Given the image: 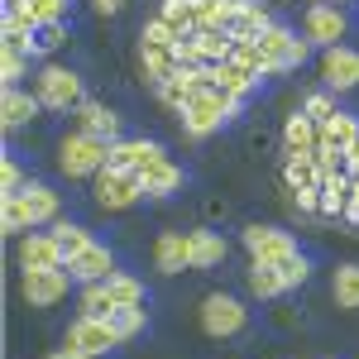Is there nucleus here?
Masks as SVG:
<instances>
[{"label":"nucleus","instance_id":"f257e3e1","mask_svg":"<svg viewBox=\"0 0 359 359\" xmlns=\"http://www.w3.org/2000/svg\"><path fill=\"white\" fill-rule=\"evenodd\" d=\"M196 82H201V86H196V96L177 115H182V130H187L192 139H206V135H216L225 120H235L245 101H240V96H230L225 86H216L211 67H206V72H196Z\"/></svg>","mask_w":359,"mask_h":359},{"label":"nucleus","instance_id":"f03ea898","mask_svg":"<svg viewBox=\"0 0 359 359\" xmlns=\"http://www.w3.org/2000/svg\"><path fill=\"white\" fill-rule=\"evenodd\" d=\"M111 158V144L96 135H86V130H72V135L57 144V168L67 172V177H96L101 168Z\"/></svg>","mask_w":359,"mask_h":359},{"label":"nucleus","instance_id":"7ed1b4c3","mask_svg":"<svg viewBox=\"0 0 359 359\" xmlns=\"http://www.w3.org/2000/svg\"><path fill=\"white\" fill-rule=\"evenodd\" d=\"M34 91H39V101H43V111H77L86 96H82V77L72 72V67H57L48 62L39 77H34Z\"/></svg>","mask_w":359,"mask_h":359},{"label":"nucleus","instance_id":"20e7f679","mask_svg":"<svg viewBox=\"0 0 359 359\" xmlns=\"http://www.w3.org/2000/svg\"><path fill=\"white\" fill-rule=\"evenodd\" d=\"M259 48H264V57L273 62V77H278V72L302 67L306 53H311V39H297V29H287V25H269L264 34H259Z\"/></svg>","mask_w":359,"mask_h":359},{"label":"nucleus","instance_id":"39448f33","mask_svg":"<svg viewBox=\"0 0 359 359\" xmlns=\"http://www.w3.org/2000/svg\"><path fill=\"white\" fill-rule=\"evenodd\" d=\"M115 345H120V335L111 331V321H101V316H77L67 335H62V350H72V355H86V359H101L111 355Z\"/></svg>","mask_w":359,"mask_h":359},{"label":"nucleus","instance_id":"423d86ee","mask_svg":"<svg viewBox=\"0 0 359 359\" xmlns=\"http://www.w3.org/2000/svg\"><path fill=\"white\" fill-rule=\"evenodd\" d=\"M139 196H144V177L130 172V168H101L96 172V206L101 211H125V206H135Z\"/></svg>","mask_w":359,"mask_h":359},{"label":"nucleus","instance_id":"0eeeda50","mask_svg":"<svg viewBox=\"0 0 359 359\" xmlns=\"http://www.w3.org/2000/svg\"><path fill=\"white\" fill-rule=\"evenodd\" d=\"M249 326V306L240 297H230V292H211L206 302H201V331L225 340V335H240Z\"/></svg>","mask_w":359,"mask_h":359},{"label":"nucleus","instance_id":"6e6552de","mask_svg":"<svg viewBox=\"0 0 359 359\" xmlns=\"http://www.w3.org/2000/svg\"><path fill=\"white\" fill-rule=\"evenodd\" d=\"M302 34L311 39V48H335V43H345V39H350V15H345L340 5L316 0V5H306Z\"/></svg>","mask_w":359,"mask_h":359},{"label":"nucleus","instance_id":"1a4fd4ad","mask_svg":"<svg viewBox=\"0 0 359 359\" xmlns=\"http://www.w3.org/2000/svg\"><path fill=\"white\" fill-rule=\"evenodd\" d=\"M72 283H77V278L67 273V264H62V269H34V273L20 278V292H25L29 306H57L67 297Z\"/></svg>","mask_w":359,"mask_h":359},{"label":"nucleus","instance_id":"9d476101","mask_svg":"<svg viewBox=\"0 0 359 359\" xmlns=\"http://www.w3.org/2000/svg\"><path fill=\"white\" fill-rule=\"evenodd\" d=\"M245 249L254 254V264H283L287 254H297V240L273 225H245Z\"/></svg>","mask_w":359,"mask_h":359},{"label":"nucleus","instance_id":"9b49d317","mask_svg":"<svg viewBox=\"0 0 359 359\" xmlns=\"http://www.w3.org/2000/svg\"><path fill=\"white\" fill-rule=\"evenodd\" d=\"M321 82H326V91H350V86H359V48H350V43L321 48Z\"/></svg>","mask_w":359,"mask_h":359},{"label":"nucleus","instance_id":"f8f14e48","mask_svg":"<svg viewBox=\"0 0 359 359\" xmlns=\"http://www.w3.org/2000/svg\"><path fill=\"white\" fill-rule=\"evenodd\" d=\"M15 254H20V269H25V273H34V269H62V264H67V254H62V245L53 240V230H43V235L29 230V235H20V249H15Z\"/></svg>","mask_w":359,"mask_h":359},{"label":"nucleus","instance_id":"ddd939ff","mask_svg":"<svg viewBox=\"0 0 359 359\" xmlns=\"http://www.w3.org/2000/svg\"><path fill=\"white\" fill-rule=\"evenodd\" d=\"M158 158H168L158 139H115L106 163L111 168H130V172H144L149 163H158Z\"/></svg>","mask_w":359,"mask_h":359},{"label":"nucleus","instance_id":"4468645a","mask_svg":"<svg viewBox=\"0 0 359 359\" xmlns=\"http://www.w3.org/2000/svg\"><path fill=\"white\" fill-rule=\"evenodd\" d=\"M67 273L77 278V283H106V278L115 273V254L106 245H96V240H91L77 259H67Z\"/></svg>","mask_w":359,"mask_h":359},{"label":"nucleus","instance_id":"2eb2a0df","mask_svg":"<svg viewBox=\"0 0 359 359\" xmlns=\"http://www.w3.org/2000/svg\"><path fill=\"white\" fill-rule=\"evenodd\" d=\"M154 264H158V273H182V269H192V235H177V230L158 235Z\"/></svg>","mask_w":359,"mask_h":359},{"label":"nucleus","instance_id":"dca6fc26","mask_svg":"<svg viewBox=\"0 0 359 359\" xmlns=\"http://www.w3.org/2000/svg\"><path fill=\"white\" fill-rule=\"evenodd\" d=\"M72 115H77V130H86V135L106 139V144L120 139V115H115L111 106H101V101H82Z\"/></svg>","mask_w":359,"mask_h":359},{"label":"nucleus","instance_id":"f3484780","mask_svg":"<svg viewBox=\"0 0 359 359\" xmlns=\"http://www.w3.org/2000/svg\"><path fill=\"white\" fill-rule=\"evenodd\" d=\"M39 111H43L39 91H25V86H5V101H0V120H5V130H20V125H29V120H34Z\"/></svg>","mask_w":359,"mask_h":359},{"label":"nucleus","instance_id":"a211bd4d","mask_svg":"<svg viewBox=\"0 0 359 359\" xmlns=\"http://www.w3.org/2000/svg\"><path fill=\"white\" fill-rule=\"evenodd\" d=\"M283 182L287 192H321V168H316V154H287L283 163Z\"/></svg>","mask_w":359,"mask_h":359},{"label":"nucleus","instance_id":"6ab92c4d","mask_svg":"<svg viewBox=\"0 0 359 359\" xmlns=\"http://www.w3.org/2000/svg\"><path fill=\"white\" fill-rule=\"evenodd\" d=\"M144 196H172V192H182V182H187V172L172 163V158H158V163H149L144 172Z\"/></svg>","mask_w":359,"mask_h":359},{"label":"nucleus","instance_id":"aec40b11","mask_svg":"<svg viewBox=\"0 0 359 359\" xmlns=\"http://www.w3.org/2000/svg\"><path fill=\"white\" fill-rule=\"evenodd\" d=\"M283 144H287V154H316L321 149V125L311 120V115H287V125H283Z\"/></svg>","mask_w":359,"mask_h":359},{"label":"nucleus","instance_id":"412c9836","mask_svg":"<svg viewBox=\"0 0 359 359\" xmlns=\"http://www.w3.org/2000/svg\"><path fill=\"white\" fill-rule=\"evenodd\" d=\"M139 67L154 86H163L168 77L182 72V57H177V48H139Z\"/></svg>","mask_w":359,"mask_h":359},{"label":"nucleus","instance_id":"4be33fe9","mask_svg":"<svg viewBox=\"0 0 359 359\" xmlns=\"http://www.w3.org/2000/svg\"><path fill=\"white\" fill-rule=\"evenodd\" d=\"M211 77H216V86H225V91H230V96H240V101L259 86V72H249L245 62H235V57H230V62H216V67H211Z\"/></svg>","mask_w":359,"mask_h":359},{"label":"nucleus","instance_id":"5701e85b","mask_svg":"<svg viewBox=\"0 0 359 359\" xmlns=\"http://www.w3.org/2000/svg\"><path fill=\"white\" fill-rule=\"evenodd\" d=\"M359 139V120L345 111H335L326 125H321V149H335V154H350V144Z\"/></svg>","mask_w":359,"mask_h":359},{"label":"nucleus","instance_id":"b1692460","mask_svg":"<svg viewBox=\"0 0 359 359\" xmlns=\"http://www.w3.org/2000/svg\"><path fill=\"white\" fill-rule=\"evenodd\" d=\"M20 196H25V206H29V216H34V225H53V221H57V192L48 187V182H29Z\"/></svg>","mask_w":359,"mask_h":359},{"label":"nucleus","instance_id":"393cba45","mask_svg":"<svg viewBox=\"0 0 359 359\" xmlns=\"http://www.w3.org/2000/svg\"><path fill=\"white\" fill-rule=\"evenodd\" d=\"M269 25H273V20H269L264 0H240V10H235V25H230V34H235V39H259V34H264Z\"/></svg>","mask_w":359,"mask_h":359},{"label":"nucleus","instance_id":"a878e982","mask_svg":"<svg viewBox=\"0 0 359 359\" xmlns=\"http://www.w3.org/2000/svg\"><path fill=\"white\" fill-rule=\"evenodd\" d=\"M225 259V240L216 230H192V269H216Z\"/></svg>","mask_w":359,"mask_h":359},{"label":"nucleus","instance_id":"bb28decb","mask_svg":"<svg viewBox=\"0 0 359 359\" xmlns=\"http://www.w3.org/2000/svg\"><path fill=\"white\" fill-rule=\"evenodd\" d=\"M77 306H82V316H101V321H111V311H115L120 302L111 297V287H106V283H82Z\"/></svg>","mask_w":359,"mask_h":359},{"label":"nucleus","instance_id":"cd10ccee","mask_svg":"<svg viewBox=\"0 0 359 359\" xmlns=\"http://www.w3.org/2000/svg\"><path fill=\"white\" fill-rule=\"evenodd\" d=\"M240 0H196V29H230Z\"/></svg>","mask_w":359,"mask_h":359},{"label":"nucleus","instance_id":"c85d7f7f","mask_svg":"<svg viewBox=\"0 0 359 359\" xmlns=\"http://www.w3.org/2000/svg\"><path fill=\"white\" fill-rule=\"evenodd\" d=\"M331 297H335V306H345V311L359 306V264H340V269H335Z\"/></svg>","mask_w":359,"mask_h":359},{"label":"nucleus","instance_id":"c756f323","mask_svg":"<svg viewBox=\"0 0 359 359\" xmlns=\"http://www.w3.org/2000/svg\"><path fill=\"white\" fill-rule=\"evenodd\" d=\"M15 10H25V20L34 29L39 25H62V20H67V0H25V5H15Z\"/></svg>","mask_w":359,"mask_h":359},{"label":"nucleus","instance_id":"7c9ffc66","mask_svg":"<svg viewBox=\"0 0 359 359\" xmlns=\"http://www.w3.org/2000/svg\"><path fill=\"white\" fill-rule=\"evenodd\" d=\"M0 225H5V235H25V230H34V216H29L25 196H0Z\"/></svg>","mask_w":359,"mask_h":359},{"label":"nucleus","instance_id":"2f4dec72","mask_svg":"<svg viewBox=\"0 0 359 359\" xmlns=\"http://www.w3.org/2000/svg\"><path fill=\"white\" fill-rule=\"evenodd\" d=\"M249 292H254V297H278V292H287L278 264H254V269H249Z\"/></svg>","mask_w":359,"mask_h":359},{"label":"nucleus","instance_id":"473e14b6","mask_svg":"<svg viewBox=\"0 0 359 359\" xmlns=\"http://www.w3.org/2000/svg\"><path fill=\"white\" fill-rule=\"evenodd\" d=\"M48 230H53V240L62 245V254H67V259H77V254H82V249L91 245V230H86V225H72V221H53Z\"/></svg>","mask_w":359,"mask_h":359},{"label":"nucleus","instance_id":"72a5a7b5","mask_svg":"<svg viewBox=\"0 0 359 359\" xmlns=\"http://www.w3.org/2000/svg\"><path fill=\"white\" fill-rule=\"evenodd\" d=\"M182 43V34L168 25L163 15H154L149 25H144V34H139V48H177Z\"/></svg>","mask_w":359,"mask_h":359},{"label":"nucleus","instance_id":"f704fd0d","mask_svg":"<svg viewBox=\"0 0 359 359\" xmlns=\"http://www.w3.org/2000/svg\"><path fill=\"white\" fill-rule=\"evenodd\" d=\"M106 287H111V297L120 306H144V283H139V278H130V273L115 269V273L106 278Z\"/></svg>","mask_w":359,"mask_h":359},{"label":"nucleus","instance_id":"c9c22d12","mask_svg":"<svg viewBox=\"0 0 359 359\" xmlns=\"http://www.w3.org/2000/svg\"><path fill=\"white\" fill-rule=\"evenodd\" d=\"M144 326H149V311H144V306H115V311H111V331L120 335V340L139 335Z\"/></svg>","mask_w":359,"mask_h":359},{"label":"nucleus","instance_id":"e433bc0d","mask_svg":"<svg viewBox=\"0 0 359 359\" xmlns=\"http://www.w3.org/2000/svg\"><path fill=\"white\" fill-rule=\"evenodd\" d=\"M158 15H163L177 34H196V0H163Z\"/></svg>","mask_w":359,"mask_h":359},{"label":"nucleus","instance_id":"4c0bfd02","mask_svg":"<svg viewBox=\"0 0 359 359\" xmlns=\"http://www.w3.org/2000/svg\"><path fill=\"white\" fill-rule=\"evenodd\" d=\"M235 62H245L249 72H259V77H273V62L264 57L259 39H235Z\"/></svg>","mask_w":359,"mask_h":359},{"label":"nucleus","instance_id":"58836bf2","mask_svg":"<svg viewBox=\"0 0 359 359\" xmlns=\"http://www.w3.org/2000/svg\"><path fill=\"white\" fill-rule=\"evenodd\" d=\"M29 57H34V53H25V48H5V53H0V82L20 86V82H25V72H29Z\"/></svg>","mask_w":359,"mask_h":359},{"label":"nucleus","instance_id":"ea45409f","mask_svg":"<svg viewBox=\"0 0 359 359\" xmlns=\"http://www.w3.org/2000/svg\"><path fill=\"white\" fill-rule=\"evenodd\" d=\"M302 115H311L316 125H326V120L335 115V96L331 91H311V96L302 101Z\"/></svg>","mask_w":359,"mask_h":359},{"label":"nucleus","instance_id":"a19ab883","mask_svg":"<svg viewBox=\"0 0 359 359\" xmlns=\"http://www.w3.org/2000/svg\"><path fill=\"white\" fill-rule=\"evenodd\" d=\"M0 187H5L0 196H20V192L29 187V182H25V172H20V163H15L10 154H5V163H0Z\"/></svg>","mask_w":359,"mask_h":359},{"label":"nucleus","instance_id":"79ce46f5","mask_svg":"<svg viewBox=\"0 0 359 359\" xmlns=\"http://www.w3.org/2000/svg\"><path fill=\"white\" fill-rule=\"evenodd\" d=\"M53 48H62V25H39L34 29L29 53H53Z\"/></svg>","mask_w":359,"mask_h":359},{"label":"nucleus","instance_id":"37998d69","mask_svg":"<svg viewBox=\"0 0 359 359\" xmlns=\"http://www.w3.org/2000/svg\"><path fill=\"white\" fill-rule=\"evenodd\" d=\"M278 273H283V283H287V287H297V283H306L311 264H306V254H287V259L278 264Z\"/></svg>","mask_w":359,"mask_h":359},{"label":"nucleus","instance_id":"c03bdc74","mask_svg":"<svg viewBox=\"0 0 359 359\" xmlns=\"http://www.w3.org/2000/svg\"><path fill=\"white\" fill-rule=\"evenodd\" d=\"M345 221L359 225V177H355V192H350V206H345Z\"/></svg>","mask_w":359,"mask_h":359},{"label":"nucleus","instance_id":"a18cd8bd","mask_svg":"<svg viewBox=\"0 0 359 359\" xmlns=\"http://www.w3.org/2000/svg\"><path fill=\"white\" fill-rule=\"evenodd\" d=\"M91 5H96V10H101V15H120V10H125V5H130V0H91Z\"/></svg>","mask_w":359,"mask_h":359},{"label":"nucleus","instance_id":"49530a36","mask_svg":"<svg viewBox=\"0 0 359 359\" xmlns=\"http://www.w3.org/2000/svg\"><path fill=\"white\" fill-rule=\"evenodd\" d=\"M345 172H350V177H359V139L350 144V154H345Z\"/></svg>","mask_w":359,"mask_h":359},{"label":"nucleus","instance_id":"de8ad7c7","mask_svg":"<svg viewBox=\"0 0 359 359\" xmlns=\"http://www.w3.org/2000/svg\"><path fill=\"white\" fill-rule=\"evenodd\" d=\"M48 359H86V355H72V350H53Z\"/></svg>","mask_w":359,"mask_h":359},{"label":"nucleus","instance_id":"09e8293b","mask_svg":"<svg viewBox=\"0 0 359 359\" xmlns=\"http://www.w3.org/2000/svg\"><path fill=\"white\" fill-rule=\"evenodd\" d=\"M15 5H25V0H5V10H15Z\"/></svg>","mask_w":359,"mask_h":359},{"label":"nucleus","instance_id":"8fccbe9b","mask_svg":"<svg viewBox=\"0 0 359 359\" xmlns=\"http://www.w3.org/2000/svg\"><path fill=\"white\" fill-rule=\"evenodd\" d=\"M311 5H316V0H311ZM326 5H345V0H326Z\"/></svg>","mask_w":359,"mask_h":359}]
</instances>
